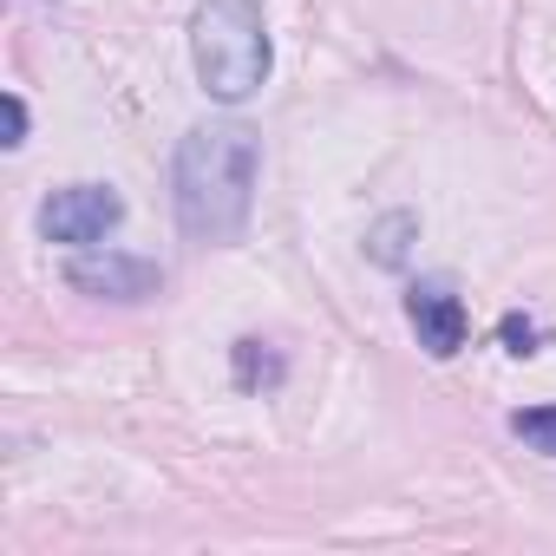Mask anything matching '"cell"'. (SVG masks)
I'll return each instance as SVG.
<instances>
[{"label":"cell","instance_id":"6da1fadb","mask_svg":"<svg viewBox=\"0 0 556 556\" xmlns=\"http://www.w3.org/2000/svg\"><path fill=\"white\" fill-rule=\"evenodd\" d=\"M262 177V138L242 118H210L177 138L170 157V203L190 242H236L255 210Z\"/></svg>","mask_w":556,"mask_h":556},{"label":"cell","instance_id":"7a4b0ae2","mask_svg":"<svg viewBox=\"0 0 556 556\" xmlns=\"http://www.w3.org/2000/svg\"><path fill=\"white\" fill-rule=\"evenodd\" d=\"M190 60L216 105H242L268 79V27L255 0H197L190 14Z\"/></svg>","mask_w":556,"mask_h":556},{"label":"cell","instance_id":"3957f363","mask_svg":"<svg viewBox=\"0 0 556 556\" xmlns=\"http://www.w3.org/2000/svg\"><path fill=\"white\" fill-rule=\"evenodd\" d=\"M125 223V197L112 184H66L40 203V236L66 249H99Z\"/></svg>","mask_w":556,"mask_h":556},{"label":"cell","instance_id":"277c9868","mask_svg":"<svg viewBox=\"0 0 556 556\" xmlns=\"http://www.w3.org/2000/svg\"><path fill=\"white\" fill-rule=\"evenodd\" d=\"M66 282L79 295H99V302H144L164 289V268L144 262V255H118V249H92V255H73L66 262Z\"/></svg>","mask_w":556,"mask_h":556},{"label":"cell","instance_id":"5b68a950","mask_svg":"<svg viewBox=\"0 0 556 556\" xmlns=\"http://www.w3.org/2000/svg\"><path fill=\"white\" fill-rule=\"evenodd\" d=\"M406 321H413V334H419V348L432 354V361H452L458 348H465V302L445 289V282H413L406 289Z\"/></svg>","mask_w":556,"mask_h":556},{"label":"cell","instance_id":"8992f818","mask_svg":"<svg viewBox=\"0 0 556 556\" xmlns=\"http://www.w3.org/2000/svg\"><path fill=\"white\" fill-rule=\"evenodd\" d=\"M413 236H419V216H413V210H393V216H380V223L367 229V255H374L380 268H400L406 249H413Z\"/></svg>","mask_w":556,"mask_h":556},{"label":"cell","instance_id":"52a82bcc","mask_svg":"<svg viewBox=\"0 0 556 556\" xmlns=\"http://www.w3.org/2000/svg\"><path fill=\"white\" fill-rule=\"evenodd\" d=\"M510 432H517L530 452L556 458V406H530V413H510Z\"/></svg>","mask_w":556,"mask_h":556},{"label":"cell","instance_id":"ba28073f","mask_svg":"<svg viewBox=\"0 0 556 556\" xmlns=\"http://www.w3.org/2000/svg\"><path fill=\"white\" fill-rule=\"evenodd\" d=\"M236 367H242V387H255V380H282V367H275L268 354L255 361V341H236Z\"/></svg>","mask_w":556,"mask_h":556},{"label":"cell","instance_id":"9c48e42d","mask_svg":"<svg viewBox=\"0 0 556 556\" xmlns=\"http://www.w3.org/2000/svg\"><path fill=\"white\" fill-rule=\"evenodd\" d=\"M504 341H510V354H536V321L504 315Z\"/></svg>","mask_w":556,"mask_h":556},{"label":"cell","instance_id":"30bf717a","mask_svg":"<svg viewBox=\"0 0 556 556\" xmlns=\"http://www.w3.org/2000/svg\"><path fill=\"white\" fill-rule=\"evenodd\" d=\"M8 151H21L27 144V105H21V92H8V138H0Z\"/></svg>","mask_w":556,"mask_h":556}]
</instances>
